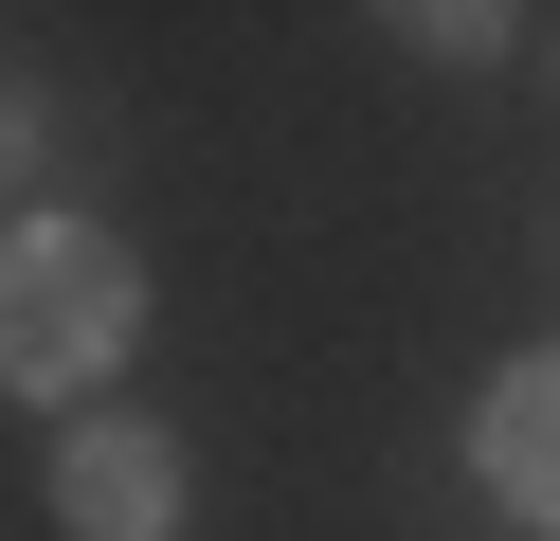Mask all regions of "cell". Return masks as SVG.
<instances>
[{"mask_svg":"<svg viewBox=\"0 0 560 541\" xmlns=\"http://www.w3.org/2000/svg\"><path fill=\"white\" fill-rule=\"evenodd\" d=\"M145 361V252L109 216H0V397H109Z\"/></svg>","mask_w":560,"mask_h":541,"instance_id":"6da1fadb","label":"cell"},{"mask_svg":"<svg viewBox=\"0 0 560 541\" xmlns=\"http://www.w3.org/2000/svg\"><path fill=\"white\" fill-rule=\"evenodd\" d=\"M470 487H488V524L560 541V343H542V361H506V379L470 397Z\"/></svg>","mask_w":560,"mask_h":541,"instance_id":"3957f363","label":"cell"},{"mask_svg":"<svg viewBox=\"0 0 560 541\" xmlns=\"http://www.w3.org/2000/svg\"><path fill=\"white\" fill-rule=\"evenodd\" d=\"M37 144H55V108H37V72L0 55V180H37Z\"/></svg>","mask_w":560,"mask_h":541,"instance_id":"5b68a950","label":"cell"},{"mask_svg":"<svg viewBox=\"0 0 560 541\" xmlns=\"http://www.w3.org/2000/svg\"><path fill=\"white\" fill-rule=\"evenodd\" d=\"M182 505H199V469H182L163 415H73L55 433V524L73 541H182Z\"/></svg>","mask_w":560,"mask_h":541,"instance_id":"7a4b0ae2","label":"cell"},{"mask_svg":"<svg viewBox=\"0 0 560 541\" xmlns=\"http://www.w3.org/2000/svg\"><path fill=\"white\" fill-rule=\"evenodd\" d=\"M398 36H416V55H434V72H488V55H506L524 19H506V0H416Z\"/></svg>","mask_w":560,"mask_h":541,"instance_id":"277c9868","label":"cell"}]
</instances>
